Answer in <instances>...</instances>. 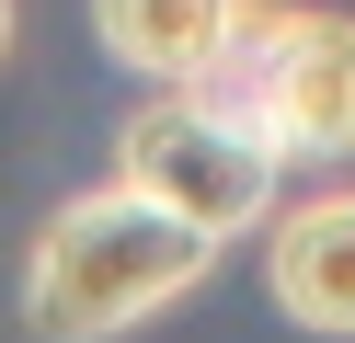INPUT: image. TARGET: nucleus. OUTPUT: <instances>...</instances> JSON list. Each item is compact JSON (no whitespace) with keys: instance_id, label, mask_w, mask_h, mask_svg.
I'll list each match as a JSON object with an SVG mask.
<instances>
[{"instance_id":"nucleus-1","label":"nucleus","mask_w":355,"mask_h":343,"mask_svg":"<svg viewBox=\"0 0 355 343\" xmlns=\"http://www.w3.org/2000/svg\"><path fill=\"white\" fill-rule=\"evenodd\" d=\"M207 274H218L207 229H184L161 206H138L126 183H103V195H69L46 218V240L24 263V309H35L46 343H103V332H138L149 309H172Z\"/></svg>"},{"instance_id":"nucleus-2","label":"nucleus","mask_w":355,"mask_h":343,"mask_svg":"<svg viewBox=\"0 0 355 343\" xmlns=\"http://www.w3.org/2000/svg\"><path fill=\"white\" fill-rule=\"evenodd\" d=\"M115 183L138 206H161V218L230 240V229H252L275 206V137L252 114H230L218 91H161V103H138L115 126Z\"/></svg>"},{"instance_id":"nucleus-3","label":"nucleus","mask_w":355,"mask_h":343,"mask_svg":"<svg viewBox=\"0 0 355 343\" xmlns=\"http://www.w3.org/2000/svg\"><path fill=\"white\" fill-rule=\"evenodd\" d=\"M207 91L230 114H252L275 137V160H344L355 149V23L344 12H252Z\"/></svg>"},{"instance_id":"nucleus-4","label":"nucleus","mask_w":355,"mask_h":343,"mask_svg":"<svg viewBox=\"0 0 355 343\" xmlns=\"http://www.w3.org/2000/svg\"><path fill=\"white\" fill-rule=\"evenodd\" d=\"M241 23H252V0H92L103 58L161 80V91H207L218 58L241 46Z\"/></svg>"},{"instance_id":"nucleus-5","label":"nucleus","mask_w":355,"mask_h":343,"mask_svg":"<svg viewBox=\"0 0 355 343\" xmlns=\"http://www.w3.org/2000/svg\"><path fill=\"white\" fill-rule=\"evenodd\" d=\"M263 297H275L298 332L355 343V195H309V206H286V218H275Z\"/></svg>"},{"instance_id":"nucleus-6","label":"nucleus","mask_w":355,"mask_h":343,"mask_svg":"<svg viewBox=\"0 0 355 343\" xmlns=\"http://www.w3.org/2000/svg\"><path fill=\"white\" fill-rule=\"evenodd\" d=\"M0 58H12V0H0Z\"/></svg>"}]
</instances>
